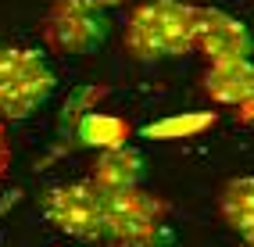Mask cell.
<instances>
[{
	"label": "cell",
	"mask_w": 254,
	"mask_h": 247,
	"mask_svg": "<svg viewBox=\"0 0 254 247\" xmlns=\"http://www.w3.org/2000/svg\"><path fill=\"white\" fill-rule=\"evenodd\" d=\"M197 7L183 0H140L126 22V51L136 61H165L193 51Z\"/></svg>",
	"instance_id": "cell-1"
},
{
	"label": "cell",
	"mask_w": 254,
	"mask_h": 247,
	"mask_svg": "<svg viewBox=\"0 0 254 247\" xmlns=\"http://www.w3.org/2000/svg\"><path fill=\"white\" fill-rule=\"evenodd\" d=\"M58 86L54 68L40 51L29 47H0V119L22 122L36 115Z\"/></svg>",
	"instance_id": "cell-2"
},
{
	"label": "cell",
	"mask_w": 254,
	"mask_h": 247,
	"mask_svg": "<svg viewBox=\"0 0 254 247\" xmlns=\"http://www.w3.org/2000/svg\"><path fill=\"white\" fill-rule=\"evenodd\" d=\"M40 32L54 54H93L108 40V14L82 0H54L40 22Z\"/></svg>",
	"instance_id": "cell-3"
},
{
	"label": "cell",
	"mask_w": 254,
	"mask_h": 247,
	"mask_svg": "<svg viewBox=\"0 0 254 247\" xmlns=\"http://www.w3.org/2000/svg\"><path fill=\"white\" fill-rule=\"evenodd\" d=\"M104 201L90 179L61 183L43 193V215L72 240H104Z\"/></svg>",
	"instance_id": "cell-4"
},
{
	"label": "cell",
	"mask_w": 254,
	"mask_h": 247,
	"mask_svg": "<svg viewBox=\"0 0 254 247\" xmlns=\"http://www.w3.org/2000/svg\"><path fill=\"white\" fill-rule=\"evenodd\" d=\"M193 51L208 64H226V61H247L254 54V36L251 29L218 7H197V25H193Z\"/></svg>",
	"instance_id": "cell-5"
},
{
	"label": "cell",
	"mask_w": 254,
	"mask_h": 247,
	"mask_svg": "<svg viewBox=\"0 0 254 247\" xmlns=\"http://www.w3.org/2000/svg\"><path fill=\"white\" fill-rule=\"evenodd\" d=\"M165 215H168V204L158 193H147L143 186L129 193H111L104 201V240L108 244L132 240L147 229L161 226Z\"/></svg>",
	"instance_id": "cell-6"
},
{
	"label": "cell",
	"mask_w": 254,
	"mask_h": 247,
	"mask_svg": "<svg viewBox=\"0 0 254 247\" xmlns=\"http://www.w3.org/2000/svg\"><path fill=\"white\" fill-rule=\"evenodd\" d=\"M147 179V158L132 147H115V151H100L93 161V172H90V183L111 197V193H129V190H140Z\"/></svg>",
	"instance_id": "cell-7"
},
{
	"label": "cell",
	"mask_w": 254,
	"mask_h": 247,
	"mask_svg": "<svg viewBox=\"0 0 254 247\" xmlns=\"http://www.w3.org/2000/svg\"><path fill=\"white\" fill-rule=\"evenodd\" d=\"M204 93L215 104L240 108L254 97V58L247 61H226V64H208L204 72Z\"/></svg>",
	"instance_id": "cell-8"
},
{
	"label": "cell",
	"mask_w": 254,
	"mask_h": 247,
	"mask_svg": "<svg viewBox=\"0 0 254 247\" xmlns=\"http://www.w3.org/2000/svg\"><path fill=\"white\" fill-rule=\"evenodd\" d=\"M218 215L233 233L244 237V244H254V176H240L222 186Z\"/></svg>",
	"instance_id": "cell-9"
},
{
	"label": "cell",
	"mask_w": 254,
	"mask_h": 247,
	"mask_svg": "<svg viewBox=\"0 0 254 247\" xmlns=\"http://www.w3.org/2000/svg\"><path fill=\"white\" fill-rule=\"evenodd\" d=\"M129 122L118 115H104V111H90L79 122V140L86 147H100V151H115V147L129 143Z\"/></svg>",
	"instance_id": "cell-10"
},
{
	"label": "cell",
	"mask_w": 254,
	"mask_h": 247,
	"mask_svg": "<svg viewBox=\"0 0 254 247\" xmlns=\"http://www.w3.org/2000/svg\"><path fill=\"white\" fill-rule=\"evenodd\" d=\"M211 125V115H176V119H161L154 125L143 129V136L150 140H183L190 133H200V129Z\"/></svg>",
	"instance_id": "cell-11"
},
{
	"label": "cell",
	"mask_w": 254,
	"mask_h": 247,
	"mask_svg": "<svg viewBox=\"0 0 254 247\" xmlns=\"http://www.w3.org/2000/svg\"><path fill=\"white\" fill-rule=\"evenodd\" d=\"M108 247H176V229L161 222L154 229H147V233L132 237V240H118V244H108Z\"/></svg>",
	"instance_id": "cell-12"
},
{
	"label": "cell",
	"mask_w": 254,
	"mask_h": 247,
	"mask_svg": "<svg viewBox=\"0 0 254 247\" xmlns=\"http://www.w3.org/2000/svg\"><path fill=\"white\" fill-rule=\"evenodd\" d=\"M7 169H11V140H7L4 122H0V179L7 176Z\"/></svg>",
	"instance_id": "cell-13"
},
{
	"label": "cell",
	"mask_w": 254,
	"mask_h": 247,
	"mask_svg": "<svg viewBox=\"0 0 254 247\" xmlns=\"http://www.w3.org/2000/svg\"><path fill=\"white\" fill-rule=\"evenodd\" d=\"M236 119H240L244 125H251V129H254V97H251L247 104H240V108H236Z\"/></svg>",
	"instance_id": "cell-14"
},
{
	"label": "cell",
	"mask_w": 254,
	"mask_h": 247,
	"mask_svg": "<svg viewBox=\"0 0 254 247\" xmlns=\"http://www.w3.org/2000/svg\"><path fill=\"white\" fill-rule=\"evenodd\" d=\"M82 4H90V7H97V11H108V7H118L122 0H82Z\"/></svg>",
	"instance_id": "cell-15"
},
{
	"label": "cell",
	"mask_w": 254,
	"mask_h": 247,
	"mask_svg": "<svg viewBox=\"0 0 254 247\" xmlns=\"http://www.w3.org/2000/svg\"><path fill=\"white\" fill-rule=\"evenodd\" d=\"M244 247H254V244H244Z\"/></svg>",
	"instance_id": "cell-16"
}]
</instances>
